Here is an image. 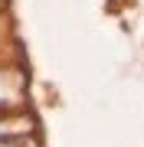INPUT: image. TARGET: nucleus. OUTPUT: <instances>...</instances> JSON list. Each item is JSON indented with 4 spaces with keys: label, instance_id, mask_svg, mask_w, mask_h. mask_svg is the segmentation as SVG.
I'll list each match as a JSON object with an SVG mask.
<instances>
[{
    "label": "nucleus",
    "instance_id": "nucleus-1",
    "mask_svg": "<svg viewBox=\"0 0 144 147\" xmlns=\"http://www.w3.org/2000/svg\"><path fill=\"white\" fill-rule=\"evenodd\" d=\"M7 95H10V85H7V82H3V75H0V101H3Z\"/></svg>",
    "mask_w": 144,
    "mask_h": 147
},
{
    "label": "nucleus",
    "instance_id": "nucleus-2",
    "mask_svg": "<svg viewBox=\"0 0 144 147\" xmlns=\"http://www.w3.org/2000/svg\"><path fill=\"white\" fill-rule=\"evenodd\" d=\"M0 147H10V144H0Z\"/></svg>",
    "mask_w": 144,
    "mask_h": 147
}]
</instances>
